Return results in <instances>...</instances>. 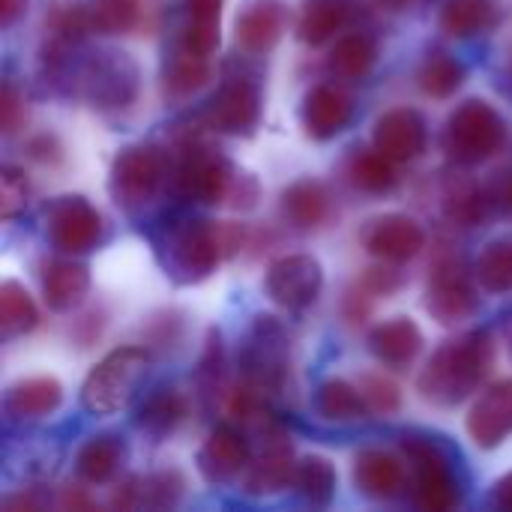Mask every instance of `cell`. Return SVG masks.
I'll use <instances>...</instances> for the list:
<instances>
[{
    "instance_id": "obj_15",
    "label": "cell",
    "mask_w": 512,
    "mask_h": 512,
    "mask_svg": "<svg viewBox=\"0 0 512 512\" xmlns=\"http://www.w3.org/2000/svg\"><path fill=\"white\" fill-rule=\"evenodd\" d=\"M363 243L378 261L402 264V261H411L414 255H420V249L426 246V231L411 216L390 213L369 225Z\"/></svg>"
},
{
    "instance_id": "obj_39",
    "label": "cell",
    "mask_w": 512,
    "mask_h": 512,
    "mask_svg": "<svg viewBox=\"0 0 512 512\" xmlns=\"http://www.w3.org/2000/svg\"><path fill=\"white\" fill-rule=\"evenodd\" d=\"M90 27L96 33H126L138 24V0H87Z\"/></svg>"
},
{
    "instance_id": "obj_1",
    "label": "cell",
    "mask_w": 512,
    "mask_h": 512,
    "mask_svg": "<svg viewBox=\"0 0 512 512\" xmlns=\"http://www.w3.org/2000/svg\"><path fill=\"white\" fill-rule=\"evenodd\" d=\"M495 369V339L486 330L465 333L435 351L417 387L426 402L450 408L465 402Z\"/></svg>"
},
{
    "instance_id": "obj_23",
    "label": "cell",
    "mask_w": 512,
    "mask_h": 512,
    "mask_svg": "<svg viewBox=\"0 0 512 512\" xmlns=\"http://www.w3.org/2000/svg\"><path fill=\"white\" fill-rule=\"evenodd\" d=\"M354 9H357L354 0H303L297 18V36L306 45H324L354 18Z\"/></svg>"
},
{
    "instance_id": "obj_38",
    "label": "cell",
    "mask_w": 512,
    "mask_h": 512,
    "mask_svg": "<svg viewBox=\"0 0 512 512\" xmlns=\"http://www.w3.org/2000/svg\"><path fill=\"white\" fill-rule=\"evenodd\" d=\"M186 417V399L177 390H159L153 393L141 411H138V426L150 435H165L171 432L180 420Z\"/></svg>"
},
{
    "instance_id": "obj_27",
    "label": "cell",
    "mask_w": 512,
    "mask_h": 512,
    "mask_svg": "<svg viewBox=\"0 0 512 512\" xmlns=\"http://www.w3.org/2000/svg\"><path fill=\"white\" fill-rule=\"evenodd\" d=\"M126 459V447L117 435H93L75 456V471L84 483H108Z\"/></svg>"
},
{
    "instance_id": "obj_44",
    "label": "cell",
    "mask_w": 512,
    "mask_h": 512,
    "mask_svg": "<svg viewBox=\"0 0 512 512\" xmlns=\"http://www.w3.org/2000/svg\"><path fill=\"white\" fill-rule=\"evenodd\" d=\"M399 285H402V273L393 267H372L363 276V288L369 294H393L399 291Z\"/></svg>"
},
{
    "instance_id": "obj_7",
    "label": "cell",
    "mask_w": 512,
    "mask_h": 512,
    "mask_svg": "<svg viewBox=\"0 0 512 512\" xmlns=\"http://www.w3.org/2000/svg\"><path fill=\"white\" fill-rule=\"evenodd\" d=\"M165 177V156L153 144H129L111 165V195L120 207L138 210L150 204Z\"/></svg>"
},
{
    "instance_id": "obj_36",
    "label": "cell",
    "mask_w": 512,
    "mask_h": 512,
    "mask_svg": "<svg viewBox=\"0 0 512 512\" xmlns=\"http://www.w3.org/2000/svg\"><path fill=\"white\" fill-rule=\"evenodd\" d=\"M417 81H420V87H423L426 96H432V99H447V96H453V93L462 87V81H465V66H462L456 57L438 51V54H429V57H426V63L420 66Z\"/></svg>"
},
{
    "instance_id": "obj_48",
    "label": "cell",
    "mask_w": 512,
    "mask_h": 512,
    "mask_svg": "<svg viewBox=\"0 0 512 512\" xmlns=\"http://www.w3.org/2000/svg\"><path fill=\"white\" fill-rule=\"evenodd\" d=\"M3 507L6 510H36V507H42V501L33 498V495H15V498L3 501Z\"/></svg>"
},
{
    "instance_id": "obj_5",
    "label": "cell",
    "mask_w": 512,
    "mask_h": 512,
    "mask_svg": "<svg viewBox=\"0 0 512 512\" xmlns=\"http://www.w3.org/2000/svg\"><path fill=\"white\" fill-rule=\"evenodd\" d=\"M165 270L183 282H201L207 279L222 258V240H219V225L201 222V219H189L180 222L168 231L165 237Z\"/></svg>"
},
{
    "instance_id": "obj_26",
    "label": "cell",
    "mask_w": 512,
    "mask_h": 512,
    "mask_svg": "<svg viewBox=\"0 0 512 512\" xmlns=\"http://www.w3.org/2000/svg\"><path fill=\"white\" fill-rule=\"evenodd\" d=\"M186 489V480L180 471H159L150 477H138L123 483V492H117V507H174Z\"/></svg>"
},
{
    "instance_id": "obj_34",
    "label": "cell",
    "mask_w": 512,
    "mask_h": 512,
    "mask_svg": "<svg viewBox=\"0 0 512 512\" xmlns=\"http://www.w3.org/2000/svg\"><path fill=\"white\" fill-rule=\"evenodd\" d=\"M375 39L366 33H345L342 39H336L333 51H330V66L336 75L342 78H363L372 63H375Z\"/></svg>"
},
{
    "instance_id": "obj_22",
    "label": "cell",
    "mask_w": 512,
    "mask_h": 512,
    "mask_svg": "<svg viewBox=\"0 0 512 512\" xmlns=\"http://www.w3.org/2000/svg\"><path fill=\"white\" fill-rule=\"evenodd\" d=\"M369 348L384 366H408L423 351V333L411 318H390L372 327Z\"/></svg>"
},
{
    "instance_id": "obj_24",
    "label": "cell",
    "mask_w": 512,
    "mask_h": 512,
    "mask_svg": "<svg viewBox=\"0 0 512 512\" xmlns=\"http://www.w3.org/2000/svg\"><path fill=\"white\" fill-rule=\"evenodd\" d=\"M90 291V270L78 261H51L42 276V294L48 309L69 312Z\"/></svg>"
},
{
    "instance_id": "obj_33",
    "label": "cell",
    "mask_w": 512,
    "mask_h": 512,
    "mask_svg": "<svg viewBox=\"0 0 512 512\" xmlns=\"http://www.w3.org/2000/svg\"><path fill=\"white\" fill-rule=\"evenodd\" d=\"M348 177L357 189L363 192H390L399 177H396V162H390L384 153L372 150H357L348 162Z\"/></svg>"
},
{
    "instance_id": "obj_43",
    "label": "cell",
    "mask_w": 512,
    "mask_h": 512,
    "mask_svg": "<svg viewBox=\"0 0 512 512\" xmlns=\"http://www.w3.org/2000/svg\"><path fill=\"white\" fill-rule=\"evenodd\" d=\"M24 123H27V99L12 81H6L0 93V126L6 135H15Z\"/></svg>"
},
{
    "instance_id": "obj_13",
    "label": "cell",
    "mask_w": 512,
    "mask_h": 512,
    "mask_svg": "<svg viewBox=\"0 0 512 512\" xmlns=\"http://www.w3.org/2000/svg\"><path fill=\"white\" fill-rule=\"evenodd\" d=\"M468 438L480 450H495L512 435V378L492 384L468 411Z\"/></svg>"
},
{
    "instance_id": "obj_17",
    "label": "cell",
    "mask_w": 512,
    "mask_h": 512,
    "mask_svg": "<svg viewBox=\"0 0 512 512\" xmlns=\"http://www.w3.org/2000/svg\"><path fill=\"white\" fill-rule=\"evenodd\" d=\"M285 27V6L279 0H246L234 21L237 45L246 54L270 51Z\"/></svg>"
},
{
    "instance_id": "obj_31",
    "label": "cell",
    "mask_w": 512,
    "mask_h": 512,
    "mask_svg": "<svg viewBox=\"0 0 512 512\" xmlns=\"http://www.w3.org/2000/svg\"><path fill=\"white\" fill-rule=\"evenodd\" d=\"M39 321V309L30 297V291L18 282L0 285V336L18 339L30 333Z\"/></svg>"
},
{
    "instance_id": "obj_20",
    "label": "cell",
    "mask_w": 512,
    "mask_h": 512,
    "mask_svg": "<svg viewBox=\"0 0 512 512\" xmlns=\"http://www.w3.org/2000/svg\"><path fill=\"white\" fill-rule=\"evenodd\" d=\"M63 402V387L51 375L24 378L9 387L6 393V414L18 423H33L54 414Z\"/></svg>"
},
{
    "instance_id": "obj_10",
    "label": "cell",
    "mask_w": 512,
    "mask_h": 512,
    "mask_svg": "<svg viewBox=\"0 0 512 512\" xmlns=\"http://www.w3.org/2000/svg\"><path fill=\"white\" fill-rule=\"evenodd\" d=\"M45 234L54 243V249L66 255H81L99 243L102 216L87 198L63 195L45 207Z\"/></svg>"
},
{
    "instance_id": "obj_29",
    "label": "cell",
    "mask_w": 512,
    "mask_h": 512,
    "mask_svg": "<svg viewBox=\"0 0 512 512\" xmlns=\"http://www.w3.org/2000/svg\"><path fill=\"white\" fill-rule=\"evenodd\" d=\"M318 414L330 423H357L369 414V405L360 393V387H354L345 378H327L318 387Z\"/></svg>"
},
{
    "instance_id": "obj_14",
    "label": "cell",
    "mask_w": 512,
    "mask_h": 512,
    "mask_svg": "<svg viewBox=\"0 0 512 512\" xmlns=\"http://www.w3.org/2000/svg\"><path fill=\"white\" fill-rule=\"evenodd\" d=\"M426 120L414 108H390L378 117L372 132V147L390 162H411L426 150Z\"/></svg>"
},
{
    "instance_id": "obj_46",
    "label": "cell",
    "mask_w": 512,
    "mask_h": 512,
    "mask_svg": "<svg viewBox=\"0 0 512 512\" xmlns=\"http://www.w3.org/2000/svg\"><path fill=\"white\" fill-rule=\"evenodd\" d=\"M27 9V0H0V24L3 27H12Z\"/></svg>"
},
{
    "instance_id": "obj_18",
    "label": "cell",
    "mask_w": 512,
    "mask_h": 512,
    "mask_svg": "<svg viewBox=\"0 0 512 512\" xmlns=\"http://www.w3.org/2000/svg\"><path fill=\"white\" fill-rule=\"evenodd\" d=\"M246 468H249V444L231 426H219L198 450V471L210 483H228L240 477Z\"/></svg>"
},
{
    "instance_id": "obj_41",
    "label": "cell",
    "mask_w": 512,
    "mask_h": 512,
    "mask_svg": "<svg viewBox=\"0 0 512 512\" xmlns=\"http://www.w3.org/2000/svg\"><path fill=\"white\" fill-rule=\"evenodd\" d=\"M486 207H489V201H486V195L477 186H462V189H453L447 195V213L459 225L480 222L486 216Z\"/></svg>"
},
{
    "instance_id": "obj_19",
    "label": "cell",
    "mask_w": 512,
    "mask_h": 512,
    "mask_svg": "<svg viewBox=\"0 0 512 512\" xmlns=\"http://www.w3.org/2000/svg\"><path fill=\"white\" fill-rule=\"evenodd\" d=\"M267 438H270V447L255 462H249L246 477H243V489L249 495H276V492L288 489L297 474L291 444L285 438H279L276 432H267Z\"/></svg>"
},
{
    "instance_id": "obj_40",
    "label": "cell",
    "mask_w": 512,
    "mask_h": 512,
    "mask_svg": "<svg viewBox=\"0 0 512 512\" xmlns=\"http://www.w3.org/2000/svg\"><path fill=\"white\" fill-rule=\"evenodd\" d=\"M360 393H363V399H366V405H369V414H384V417H390V414H396V411L402 408V393H399V387H396L390 378H384V375H366V378L360 381Z\"/></svg>"
},
{
    "instance_id": "obj_4",
    "label": "cell",
    "mask_w": 512,
    "mask_h": 512,
    "mask_svg": "<svg viewBox=\"0 0 512 512\" xmlns=\"http://www.w3.org/2000/svg\"><path fill=\"white\" fill-rule=\"evenodd\" d=\"M138 81V63L123 51H99L75 72V87L93 108H126L138 96Z\"/></svg>"
},
{
    "instance_id": "obj_2",
    "label": "cell",
    "mask_w": 512,
    "mask_h": 512,
    "mask_svg": "<svg viewBox=\"0 0 512 512\" xmlns=\"http://www.w3.org/2000/svg\"><path fill=\"white\" fill-rule=\"evenodd\" d=\"M150 372V351L147 348H117L102 357L93 372L81 384V405L90 414H117L123 411L141 390Z\"/></svg>"
},
{
    "instance_id": "obj_16",
    "label": "cell",
    "mask_w": 512,
    "mask_h": 512,
    "mask_svg": "<svg viewBox=\"0 0 512 512\" xmlns=\"http://www.w3.org/2000/svg\"><path fill=\"white\" fill-rule=\"evenodd\" d=\"M351 96L339 84H315L303 99V129L318 138H336L351 120Z\"/></svg>"
},
{
    "instance_id": "obj_30",
    "label": "cell",
    "mask_w": 512,
    "mask_h": 512,
    "mask_svg": "<svg viewBox=\"0 0 512 512\" xmlns=\"http://www.w3.org/2000/svg\"><path fill=\"white\" fill-rule=\"evenodd\" d=\"M498 0H447L441 9V30L450 36H474L498 24Z\"/></svg>"
},
{
    "instance_id": "obj_50",
    "label": "cell",
    "mask_w": 512,
    "mask_h": 512,
    "mask_svg": "<svg viewBox=\"0 0 512 512\" xmlns=\"http://www.w3.org/2000/svg\"><path fill=\"white\" fill-rule=\"evenodd\" d=\"M501 195H504V201L512 207V174H507V180H504V186H501Z\"/></svg>"
},
{
    "instance_id": "obj_12",
    "label": "cell",
    "mask_w": 512,
    "mask_h": 512,
    "mask_svg": "<svg viewBox=\"0 0 512 512\" xmlns=\"http://www.w3.org/2000/svg\"><path fill=\"white\" fill-rule=\"evenodd\" d=\"M261 117V90L252 78H228L207 108V123L225 135H249Z\"/></svg>"
},
{
    "instance_id": "obj_11",
    "label": "cell",
    "mask_w": 512,
    "mask_h": 512,
    "mask_svg": "<svg viewBox=\"0 0 512 512\" xmlns=\"http://www.w3.org/2000/svg\"><path fill=\"white\" fill-rule=\"evenodd\" d=\"M264 288L276 306L288 312H300L312 306L324 288L321 261L312 255H282L267 267Z\"/></svg>"
},
{
    "instance_id": "obj_47",
    "label": "cell",
    "mask_w": 512,
    "mask_h": 512,
    "mask_svg": "<svg viewBox=\"0 0 512 512\" xmlns=\"http://www.w3.org/2000/svg\"><path fill=\"white\" fill-rule=\"evenodd\" d=\"M495 504L501 510H512V471L495 483Z\"/></svg>"
},
{
    "instance_id": "obj_32",
    "label": "cell",
    "mask_w": 512,
    "mask_h": 512,
    "mask_svg": "<svg viewBox=\"0 0 512 512\" xmlns=\"http://www.w3.org/2000/svg\"><path fill=\"white\" fill-rule=\"evenodd\" d=\"M225 0H186L189 24L183 30V42H189L201 54H213L219 48V18Z\"/></svg>"
},
{
    "instance_id": "obj_21",
    "label": "cell",
    "mask_w": 512,
    "mask_h": 512,
    "mask_svg": "<svg viewBox=\"0 0 512 512\" xmlns=\"http://www.w3.org/2000/svg\"><path fill=\"white\" fill-rule=\"evenodd\" d=\"M354 486L375 501L396 498L405 486V468L384 450H363L354 459Z\"/></svg>"
},
{
    "instance_id": "obj_35",
    "label": "cell",
    "mask_w": 512,
    "mask_h": 512,
    "mask_svg": "<svg viewBox=\"0 0 512 512\" xmlns=\"http://www.w3.org/2000/svg\"><path fill=\"white\" fill-rule=\"evenodd\" d=\"M474 276L492 294H507V291H512V237L492 240L480 252V258L474 264Z\"/></svg>"
},
{
    "instance_id": "obj_25",
    "label": "cell",
    "mask_w": 512,
    "mask_h": 512,
    "mask_svg": "<svg viewBox=\"0 0 512 512\" xmlns=\"http://www.w3.org/2000/svg\"><path fill=\"white\" fill-rule=\"evenodd\" d=\"M207 78H210V57L180 39L171 48V54L165 57V69H162L165 90L171 96H189V93L201 90L207 84Z\"/></svg>"
},
{
    "instance_id": "obj_9",
    "label": "cell",
    "mask_w": 512,
    "mask_h": 512,
    "mask_svg": "<svg viewBox=\"0 0 512 512\" xmlns=\"http://www.w3.org/2000/svg\"><path fill=\"white\" fill-rule=\"evenodd\" d=\"M288 372V333L285 327L264 315L255 318L249 345L243 351V381L255 384L267 396L282 387Z\"/></svg>"
},
{
    "instance_id": "obj_42",
    "label": "cell",
    "mask_w": 512,
    "mask_h": 512,
    "mask_svg": "<svg viewBox=\"0 0 512 512\" xmlns=\"http://www.w3.org/2000/svg\"><path fill=\"white\" fill-rule=\"evenodd\" d=\"M27 177L18 168H3L0 177V216L9 222L24 213L27 207Z\"/></svg>"
},
{
    "instance_id": "obj_28",
    "label": "cell",
    "mask_w": 512,
    "mask_h": 512,
    "mask_svg": "<svg viewBox=\"0 0 512 512\" xmlns=\"http://www.w3.org/2000/svg\"><path fill=\"white\" fill-rule=\"evenodd\" d=\"M282 207H285V216L291 219V225L309 231V228H318L327 213H330V195H327V186L312 180V177H303L297 183H291L282 195Z\"/></svg>"
},
{
    "instance_id": "obj_6",
    "label": "cell",
    "mask_w": 512,
    "mask_h": 512,
    "mask_svg": "<svg viewBox=\"0 0 512 512\" xmlns=\"http://www.w3.org/2000/svg\"><path fill=\"white\" fill-rule=\"evenodd\" d=\"M402 450L414 468V501L420 510L444 512L453 510L459 504V489L450 471V462L444 456V450L429 441V438H417V435H405Z\"/></svg>"
},
{
    "instance_id": "obj_3",
    "label": "cell",
    "mask_w": 512,
    "mask_h": 512,
    "mask_svg": "<svg viewBox=\"0 0 512 512\" xmlns=\"http://www.w3.org/2000/svg\"><path fill=\"white\" fill-rule=\"evenodd\" d=\"M504 138H507V126L501 114L483 99H468L447 120L444 150L459 165H477L492 159L501 150Z\"/></svg>"
},
{
    "instance_id": "obj_45",
    "label": "cell",
    "mask_w": 512,
    "mask_h": 512,
    "mask_svg": "<svg viewBox=\"0 0 512 512\" xmlns=\"http://www.w3.org/2000/svg\"><path fill=\"white\" fill-rule=\"evenodd\" d=\"M369 291L363 288V291H351L348 294V300H345V315H348V321L351 324H357V321H366L369 318V312H372V300L366 297Z\"/></svg>"
},
{
    "instance_id": "obj_8",
    "label": "cell",
    "mask_w": 512,
    "mask_h": 512,
    "mask_svg": "<svg viewBox=\"0 0 512 512\" xmlns=\"http://www.w3.org/2000/svg\"><path fill=\"white\" fill-rule=\"evenodd\" d=\"M474 279L471 270L465 267L462 258H438L432 273H429V285H426V309L435 321L441 324H459L468 321L477 312V291H474Z\"/></svg>"
},
{
    "instance_id": "obj_49",
    "label": "cell",
    "mask_w": 512,
    "mask_h": 512,
    "mask_svg": "<svg viewBox=\"0 0 512 512\" xmlns=\"http://www.w3.org/2000/svg\"><path fill=\"white\" fill-rule=\"evenodd\" d=\"M60 507H66V510L90 507V498H84L81 492H66V495H63V501H60Z\"/></svg>"
},
{
    "instance_id": "obj_37",
    "label": "cell",
    "mask_w": 512,
    "mask_h": 512,
    "mask_svg": "<svg viewBox=\"0 0 512 512\" xmlns=\"http://www.w3.org/2000/svg\"><path fill=\"white\" fill-rule=\"evenodd\" d=\"M294 486L309 504L327 507L336 495V471L324 456H309V459L297 462Z\"/></svg>"
}]
</instances>
